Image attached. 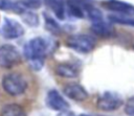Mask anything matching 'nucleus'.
<instances>
[{"instance_id":"obj_1","label":"nucleus","mask_w":134,"mask_h":116,"mask_svg":"<svg viewBox=\"0 0 134 116\" xmlns=\"http://www.w3.org/2000/svg\"><path fill=\"white\" fill-rule=\"evenodd\" d=\"M48 50V41L42 37L31 39L24 46V55L34 69L39 70L43 66L46 52Z\"/></svg>"},{"instance_id":"obj_2","label":"nucleus","mask_w":134,"mask_h":116,"mask_svg":"<svg viewBox=\"0 0 134 116\" xmlns=\"http://www.w3.org/2000/svg\"><path fill=\"white\" fill-rule=\"evenodd\" d=\"M2 87L7 94L17 96L24 93L27 88V82L21 74L14 72L6 74L2 78Z\"/></svg>"},{"instance_id":"obj_3","label":"nucleus","mask_w":134,"mask_h":116,"mask_svg":"<svg viewBox=\"0 0 134 116\" xmlns=\"http://www.w3.org/2000/svg\"><path fill=\"white\" fill-rule=\"evenodd\" d=\"M66 44L68 47L79 52H89L95 47L96 41L92 36L82 33V34L70 36L66 40Z\"/></svg>"},{"instance_id":"obj_4","label":"nucleus","mask_w":134,"mask_h":116,"mask_svg":"<svg viewBox=\"0 0 134 116\" xmlns=\"http://www.w3.org/2000/svg\"><path fill=\"white\" fill-rule=\"evenodd\" d=\"M21 63V54L19 50L9 44L0 46V67L12 68Z\"/></svg>"},{"instance_id":"obj_5","label":"nucleus","mask_w":134,"mask_h":116,"mask_svg":"<svg viewBox=\"0 0 134 116\" xmlns=\"http://www.w3.org/2000/svg\"><path fill=\"white\" fill-rule=\"evenodd\" d=\"M23 33H24V28L18 21L10 19L8 17H4L2 25L0 26V34L3 38L8 40L17 39L21 37Z\"/></svg>"},{"instance_id":"obj_6","label":"nucleus","mask_w":134,"mask_h":116,"mask_svg":"<svg viewBox=\"0 0 134 116\" xmlns=\"http://www.w3.org/2000/svg\"><path fill=\"white\" fill-rule=\"evenodd\" d=\"M122 105L121 97L114 92H105L103 93L97 101L96 107L102 111H115Z\"/></svg>"},{"instance_id":"obj_7","label":"nucleus","mask_w":134,"mask_h":116,"mask_svg":"<svg viewBox=\"0 0 134 116\" xmlns=\"http://www.w3.org/2000/svg\"><path fill=\"white\" fill-rule=\"evenodd\" d=\"M67 5L69 13L73 17L82 19L87 16V11L92 5V2L89 0H67Z\"/></svg>"},{"instance_id":"obj_8","label":"nucleus","mask_w":134,"mask_h":116,"mask_svg":"<svg viewBox=\"0 0 134 116\" xmlns=\"http://www.w3.org/2000/svg\"><path fill=\"white\" fill-rule=\"evenodd\" d=\"M102 4L109 10H113L126 16H134V5L130 3L122 2L119 0H106Z\"/></svg>"},{"instance_id":"obj_9","label":"nucleus","mask_w":134,"mask_h":116,"mask_svg":"<svg viewBox=\"0 0 134 116\" xmlns=\"http://www.w3.org/2000/svg\"><path fill=\"white\" fill-rule=\"evenodd\" d=\"M47 105L55 111H66L69 109L68 102L63 98V96L57 91V90H51L47 94L46 98Z\"/></svg>"},{"instance_id":"obj_10","label":"nucleus","mask_w":134,"mask_h":116,"mask_svg":"<svg viewBox=\"0 0 134 116\" xmlns=\"http://www.w3.org/2000/svg\"><path fill=\"white\" fill-rule=\"evenodd\" d=\"M64 94L75 101H83L88 97L87 91L79 84H68L65 86Z\"/></svg>"},{"instance_id":"obj_11","label":"nucleus","mask_w":134,"mask_h":116,"mask_svg":"<svg viewBox=\"0 0 134 116\" xmlns=\"http://www.w3.org/2000/svg\"><path fill=\"white\" fill-rule=\"evenodd\" d=\"M45 4L53 11L58 19H65V7L63 0H45Z\"/></svg>"},{"instance_id":"obj_12","label":"nucleus","mask_w":134,"mask_h":116,"mask_svg":"<svg viewBox=\"0 0 134 116\" xmlns=\"http://www.w3.org/2000/svg\"><path fill=\"white\" fill-rule=\"evenodd\" d=\"M0 116H26V114L21 106L16 103H8L2 108Z\"/></svg>"},{"instance_id":"obj_13","label":"nucleus","mask_w":134,"mask_h":116,"mask_svg":"<svg viewBox=\"0 0 134 116\" xmlns=\"http://www.w3.org/2000/svg\"><path fill=\"white\" fill-rule=\"evenodd\" d=\"M91 29L92 31L95 33V34H98V36H110L112 34L113 32V28L110 24L104 22V20L102 21H98V22H94L91 26Z\"/></svg>"},{"instance_id":"obj_14","label":"nucleus","mask_w":134,"mask_h":116,"mask_svg":"<svg viewBox=\"0 0 134 116\" xmlns=\"http://www.w3.org/2000/svg\"><path fill=\"white\" fill-rule=\"evenodd\" d=\"M55 73L63 77H75L77 75V70L74 66L70 64H60L55 68Z\"/></svg>"},{"instance_id":"obj_15","label":"nucleus","mask_w":134,"mask_h":116,"mask_svg":"<svg viewBox=\"0 0 134 116\" xmlns=\"http://www.w3.org/2000/svg\"><path fill=\"white\" fill-rule=\"evenodd\" d=\"M21 15L23 16L24 21H25L27 24L31 25V26H35V25H37V24L39 23V20H38L37 15H35V14H34V13H31V11L23 10V11L21 13Z\"/></svg>"},{"instance_id":"obj_16","label":"nucleus","mask_w":134,"mask_h":116,"mask_svg":"<svg viewBox=\"0 0 134 116\" xmlns=\"http://www.w3.org/2000/svg\"><path fill=\"white\" fill-rule=\"evenodd\" d=\"M111 21L115 23H121V24H127L130 26H134V18L130 17H121V16H110L109 17Z\"/></svg>"},{"instance_id":"obj_17","label":"nucleus","mask_w":134,"mask_h":116,"mask_svg":"<svg viewBox=\"0 0 134 116\" xmlns=\"http://www.w3.org/2000/svg\"><path fill=\"white\" fill-rule=\"evenodd\" d=\"M20 4L26 8H37L41 6L42 1L41 0H22Z\"/></svg>"},{"instance_id":"obj_18","label":"nucleus","mask_w":134,"mask_h":116,"mask_svg":"<svg viewBox=\"0 0 134 116\" xmlns=\"http://www.w3.org/2000/svg\"><path fill=\"white\" fill-rule=\"evenodd\" d=\"M45 23H46V28H47L48 30H50V31H52V32L59 31V29H60L59 25L55 23L54 20L50 19V17H48V16H46V15H45Z\"/></svg>"},{"instance_id":"obj_19","label":"nucleus","mask_w":134,"mask_h":116,"mask_svg":"<svg viewBox=\"0 0 134 116\" xmlns=\"http://www.w3.org/2000/svg\"><path fill=\"white\" fill-rule=\"evenodd\" d=\"M125 112L129 116H134V96L127 101L125 107Z\"/></svg>"},{"instance_id":"obj_20","label":"nucleus","mask_w":134,"mask_h":116,"mask_svg":"<svg viewBox=\"0 0 134 116\" xmlns=\"http://www.w3.org/2000/svg\"><path fill=\"white\" fill-rule=\"evenodd\" d=\"M80 116H89V115H80Z\"/></svg>"},{"instance_id":"obj_21","label":"nucleus","mask_w":134,"mask_h":116,"mask_svg":"<svg viewBox=\"0 0 134 116\" xmlns=\"http://www.w3.org/2000/svg\"><path fill=\"white\" fill-rule=\"evenodd\" d=\"M133 47H134V46H133Z\"/></svg>"}]
</instances>
